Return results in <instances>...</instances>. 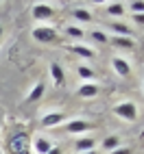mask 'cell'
Listing matches in <instances>:
<instances>
[{"mask_svg":"<svg viewBox=\"0 0 144 154\" xmlns=\"http://www.w3.org/2000/svg\"><path fill=\"white\" fill-rule=\"evenodd\" d=\"M68 132H85V130H92V124L90 122H83V119H72V122H68Z\"/></svg>","mask_w":144,"mask_h":154,"instance_id":"7","label":"cell"},{"mask_svg":"<svg viewBox=\"0 0 144 154\" xmlns=\"http://www.w3.org/2000/svg\"><path fill=\"white\" fill-rule=\"evenodd\" d=\"M90 37H92V42H96V44H107V35L103 33V30H92Z\"/></svg>","mask_w":144,"mask_h":154,"instance_id":"20","label":"cell"},{"mask_svg":"<svg viewBox=\"0 0 144 154\" xmlns=\"http://www.w3.org/2000/svg\"><path fill=\"white\" fill-rule=\"evenodd\" d=\"M114 113L125 122H136L138 119V106L133 102H120V104L114 106Z\"/></svg>","mask_w":144,"mask_h":154,"instance_id":"1","label":"cell"},{"mask_svg":"<svg viewBox=\"0 0 144 154\" xmlns=\"http://www.w3.org/2000/svg\"><path fill=\"white\" fill-rule=\"evenodd\" d=\"M64 119H66V115L61 111H53V113H48V115L42 117V126L44 128H53V126H59Z\"/></svg>","mask_w":144,"mask_h":154,"instance_id":"5","label":"cell"},{"mask_svg":"<svg viewBox=\"0 0 144 154\" xmlns=\"http://www.w3.org/2000/svg\"><path fill=\"white\" fill-rule=\"evenodd\" d=\"M0 35H2V26H0Z\"/></svg>","mask_w":144,"mask_h":154,"instance_id":"29","label":"cell"},{"mask_svg":"<svg viewBox=\"0 0 144 154\" xmlns=\"http://www.w3.org/2000/svg\"><path fill=\"white\" fill-rule=\"evenodd\" d=\"M0 154H2V152H0Z\"/></svg>","mask_w":144,"mask_h":154,"instance_id":"30","label":"cell"},{"mask_svg":"<svg viewBox=\"0 0 144 154\" xmlns=\"http://www.w3.org/2000/svg\"><path fill=\"white\" fill-rule=\"evenodd\" d=\"M70 48H72V52H74V54L83 57V59H92V57H94V50L87 48V46H83V44H72Z\"/></svg>","mask_w":144,"mask_h":154,"instance_id":"12","label":"cell"},{"mask_svg":"<svg viewBox=\"0 0 144 154\" xmlns=\"http://www.w3.org/2000/svg\"><path fill=\"white\" fill-rule=\"evenodd\" d=\"M9 150H11V154H24L28 150V135L26 132H18V135L9 141Z\"/></svg>","mask_w":144,"mask_h":154,"instance_id":"3","label":"cell"},{"mask_svg":"<svg viewBox=\"0 0 144 154\" xmlns=\"http://www.w3.org/2000/svg\"><path fill=\"white\" fill-rule=\"evenodd\" d=\"M48 154H64V150L55 146V148H50V150H48Z\"/></svg>","mask_w":144,"mask_h":154,"instance_id":"25","label":"cell"},{"mask_svg":"<svg viewBox=\"0 0 144 154\" xmlns=\"http://www.w3.org/2000/svg\"><path fill=\"white\" fill-rule=\"evenodd\" d=\"M44 89H46V85L44 83H37L33 89H31V94H28V98H26V102H37L39 98L44 96Z\"/></svg>","mask_w":144,"mask_h":154,"instance_id":"14","label":"cell"},{"mask_svg":"<svg viewBox=\"0 0 144 154\" xmlns=\"http://www.w3.org/2000/svg\"><path fill=\"white\" fill-rule=\"evenodd\" d=\"M107 15H114V17L125 15V5H122V2H111V5H107Z\"/></svg>","mask_w":144,"mask_h":154,"instance_id":"15","label":"cell"},{"mask_svg":"<svg viewBox=\"0 0 144 154\" xmlns=\"http://www.w3.org/2000/svg\"><path fill=\"white\" fill-rule=\"evenodd\" d=\"M33 148H35V152H37V154H48V150L53 148V146H50V141H48V139L37 137V139L33 141Z\"/></svg>","mask_w":144,"mask_h":154,"instance_id":"13","label":"cell"},{"mask_svg":"<svg viewBox=\"0 0 144 154\" xmlns=\"http://www.w3.org/2000/svg\"><path fill=\"white\" fill-rule=\"evenodd\" d=\"M133 20H136L138 24H144V13H136V15H133Z\"/></svg>","mask_w":144,"mask_h":154,"instance_id":"24","label":"cell"},{"mask_svg":"<svg viewBox=\"0 0 144 154\" xmlns=\"http://www.w3.org/2000/svg\"><path fill=\"white\" fill-rule=\"evenodd\" d=\"M111 44H114L116 48L131 50V48H133V39H131V37H114V39H111Z\"/></svg>","mask_w":144,"mask_h":154,"instance_id":"16","label":"cell"},{"mask_svg":"<svg viewBox=\"0 0 144 154\" xmlns=\"http://www.w3.org/2000/svg\"><path fill=\"white\" fill-rule=\"evenodd\" d=\"M72 15H74L77 20H81V22H92V13L87 11V9H74V11H72Z\"/></svg>","mask_w":144,"mask_h":154,"instance_id":"17","label":"cell"},{"mask_svg":"<svg viewBox=\"0 0 144 154\" xmlns=\"http://www.w3.org/2000/svg\"><path fill=\"white\" fill-rule=\"evenodd\" d=\"M109 28L116 33V37H131L133 35V28H129L125 22H114V24H109Z\"/></svg>","mask_w":144,"mask_h":154,"instance_id":"10","label":"cell"},{"mask_svg":"<svg viewBox=\"0 0 144 154\" xmlns=\"http://www.w3.org/2000/svg\"><path fill=\"white\" fill-rule=\"evenodd\" d=\"M2 115H5V113H2V111H0V124H2Z\"/></svg>","mask_w":144,"mask_h":154,"instance_id":"26","label":"cell"},{"mask_svg":"<svg viewBox=\"0 0 144 154\" xmlns=\"http://www.w3.org/2000/svg\"><path fill=\"white\" fill-rule=\"evenodd\" d=\"M83 154H96V150H92V152H83Z\"/></svg>","mask_w":144,"mask_h":154,"instance_id":"27","label":"cell"},{"mask_svg":"<svg viewBox=\"0 0 144 154\" xmlns=\"http://www.w3.org/2000/svg\"><path fill=\"white\" fill-rule=\"evenodd\" d=\"M24 154H31V150H26V152H24Z\"/></svg>","mask_w":144,"mask_h":154,"instance_id":"28","label":"cell"},{"mask_svg":"<svg viewBox=\"0 0 144 154\" xmlns=\"http://www.w3.org/2000/svg\"><path fill=\"white\" fill-rule=\"evenodd\" d=\"M79 78H83V80H87V83H90V80L92 78H94V69H92V67H87V65H79Z\"/></svg>","mask_w":144,"mask_h":154,"instance_id":"18","label":"cell"},{"mask_svg":"<svg viewBox=\"0 0 144 154\" xmlns=\"http://www.w3.org/2000/svg\"><path fill=\"white\" fill-rule=\"evenodd\" d=\"M111 65H114V69H116V74H118V76H122V78L131 74L129 61H127V59H122V57H114V59H111Z\"/></svg>","mask_w":144,"mask_h":154,"instance_id":"6","label":"cell"},{"mask_svg":"<svg viewBox=\"0 0 144 154\" xmlns=\"http://www.w3.org/2000/svg\"><path fill=\"white\" fill-rule=\"evenodd\" d=\"M129 11H133V15L144 13V0H133V2H129Z\"/></svg>","mask_w":144,"mask_h":154,"instance_id":"21","label":"cell"},{"mask_svg":"<svg viewBox=\"0 0 144 154\" xmlns=\"http://www.w3.org/2000/svg\"><path fill=\"white\" fill-rule=\"evenodd\" d=\"M66 33H68L70 37H77V39H81V37L85 35V33H83V30H81L79 26H68V28H66Z\"/></svg>","mask_w":144,"mask_h":154,"instance_id":"22","label":"cell"},{"mask_svg":"<svg viewBox=\"0 0 144 154\" xmlns=\"http://www.w3.org/2000/svg\"><path fill=\"white\" fill-rule=\"evenodd\" d=\"M103 148H105V150H116V148H120V139L116 137V135H111V137H107L105 141H103Z\"/></svg>","mask_w":144,"mask_h":154,"instance_id":"19","label":"cell"},{"mask_svg":"<svg viewBox=\"0 0 144 154\" xmlns=\"http://www.w3.org/2000/svg\"><path fill=\"white\" fill-rule=\"evenodd\" d=\"M33 39L35 42H42V44H53V42H57V28H53V26H37V28H33Z\"/></svg>","mask_w":144,"mask_h":154,"instance_id":"2","label":"cell"},{"mask_svg":"<svg viewBox=\"0 0 144 154\" xmlns=\"http://www.w3.org/2000/svg\"><path fill=\"white\" fill-rule=\"evenodd\" d=\"M96 94H98V87H96L94 83H85V85H81L79 91H77V96H79V98H94Z\"/></svg>","mask_w":144,"mask_h":154,"instance_id":"11","label":"cell"},{"mask_svg":"<svg viewBox=\"0 0 144 154\" xmlns=\"http://www.w3.org/2000/svg\"><path fill=\"white\" fill-rule=\"evenodd\" d=\"M50 76H53V80H55V85H57V87H64L66 76H64V69H61L59 63H50Z\"/></svg>","mask_w":144,"mask_h":154,"instance_id":"9","label":"cell"},{"mask_svg":"<svg viewBox=\"0 0 144 154\" xmlns=\"http://www.w3.org/2000/svg\"><path fill=\"white\" fill-rule=\"evenodd\" d=\"M109 154H131V148H127V146L122 148V146H120V148H116V150H111Z\"/></svg>","mask_w":144,"mask_h":154,"instance_id":"23","label":"cell"},{"mask_svg":"<svg viewBox=\"0 0 144 154\" xmlns=\"http://www.w3.org/2000/svg\"><path fill=\"white\" fill-rule=\"evenodd\" d=\"M94 146H96V141L92 137H83V139H79L74 143V150H77V154H83V152H92Z\"/></svg>","mask_w":144,"mask_h":154,"instance_id":"8","label":"cell"},{"mask_svg":"<svg viewBox=\"0 0 144 154\" xmlns=\"http://www.w3.org/2000/svg\"><path fill=\"white\" fill-rule=\"evenodd\" d=\"M53 15H55V9L46 2H39V5L33 7V17L35 20H50Z\"/></svg>","mask_w":144,"mask_h":154,"instance_id":"4","label":"cell"}]
</instances>
